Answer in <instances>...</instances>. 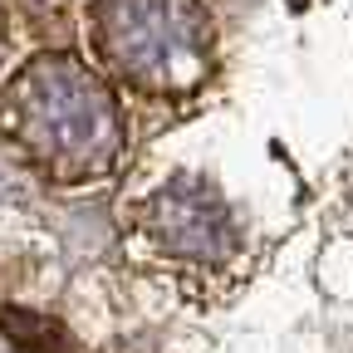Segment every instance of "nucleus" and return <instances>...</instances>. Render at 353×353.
Listing matches in <instances>:
<instances>
[{"label":"nucleus","instance_id":"nucleus-3","mask_svg":"<svg viewBox=\"0 0 353 353\" xmlns=\"http://www.w3.org/2000/svg\"><path fill=\"white\" fill-rule=\"evenodd\" d=\"M148 236L167 255H187V260H221L236 250V226L226 201L196 176H176L148 201Z\"/></svg>","mask_w":353,"mask_h":353},{"label":"nucleus","instance_id":"nucleus-2","mask_svg":"<svg viewBox=\"0 0 353 353\" xmlns=\"http://www.w3.org/2000/svg\"><path fill=\"white\" fill-rule=\"evenodd\" d=\"M103 59L148 94H187L211 69V25L196 0H99Z\"/></svg>","mask_w":353,"mask_h":353},{"label":"nucleus","instance_id":"nucleus-4","mask_svg":"<svg viewBox=\"0 0 353 353\" xmlns=\"http://www.w3.org/2000/svg\"><path fill=\"white\" fill-rule=\"evenodd\" d=\"M0 334L20 353H69L64 329L44 314H30V309H0Z\"/></svg>","mask_w":353,"mask_h":353},{"label":"nucleus","instance_id":"nucleus-1","mask_svg":"<svg viewBox=\"0 0 353 353\" xmlns=\"http://www.w3.org/2000/svg\"><path fill=\"white\" fill-rule=\"evenodd\" d=\"M15 143L54 176H99L118 157L113 94L64 54H44L20 69L6 99Z\"/></svg>","mask_w":353,"mask_h":353}]
</instances>
